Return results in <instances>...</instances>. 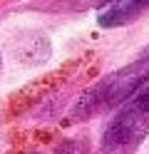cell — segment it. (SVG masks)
<instances>
[{"label": "cell", "mask_w": 149, "mask_h": 154, "mask_svg": "<svg viewBox=\"0 0 149 154\" xmlns=\"http://www.w3.org/2000/svg\"><path fill=\"white\" fill-rule=\"evenodd\" d=\"M0 75H3V55H0Z\"/></svg>", "instance_id": "obj_5"}, {"label": "cell", "mask_w": 149, "mask_h": 154, "mask_svg": "<svg viewBox=\"0 0 149 154\" xmlns=\"http://www.w3.org/2000/svg\"><path fill=\"white\" fill-rule=\"evenodd\" d=\"M149 137V87L132 94L104 127L97 154H137Z\"/></svg>", "instance_id": "obj_2"}, {"label": "cell", "mask_w": 149, "mask_h": 154, "mask_svg": "<svg viewBox=\"0 0 149 154\" xmlns=\"http://www.w3.org/2000/svg\"><path fill=\"white\" fill-rule=\"evenodd\" d=\"M149 10V0H99L97 25L99 27H122L139 20Z\"/></svg>", "instance_id": "obj_3"}, {"label": "cell", "mask_w": 149, "mask_h": 154, "mask_svg": "<svg viewBox=\"0 0 149 154\" xmlns=\"http://www.w3.org/2000/svg\"><path fill=\"white\" fill-rule=\"evenodd\" d=\"M147 82H149V55H142L134 62L104 75L92 87H87L79 94V100L75 102L72 112H70V119L85 122V119H92L97 114H104L114 107H122Z\"/></svg>", "instance_id": "obj_1"}, {"label": "cell", "mask_w": 149, "mask_h": 154, "mask_svg": "<svg viewBox=\"0 0 149 154\" xmlns=\"http://www.w3.org/2000/svg\"><path fill=\"white\" fill-rule=\"evenodd\" d=\"M55 154H87V142L82 139H67L55 149Z\"/></svg>", "instance_id": "obj_4"}]
</instances>
